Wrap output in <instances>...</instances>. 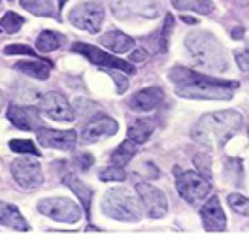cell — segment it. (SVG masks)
Instances as JSON below:
<instances>
[{"label": "cell", "mask_w": 249, "mask_h": 243, "mask_svg": "<svg viewBox=\"0 0 249 243\" xmlns=\"http://www.w3.org/2000/svg\"><path fill=\"white\" fill-rule=\"evenodd\" d=\"M168 79L176 85V94L189 100H231L238 89V81L204 76L185 66H174Z\"/></svg>", "instance_id": "cell-1"}, {"label": "cell", "mask_w": 249, "mask_h": 243, "mask_svg": "<svg viewBox=\"0 0 249 243\" xmlns=\"http://www.w3.org/2000/svg\"><path fill=\"white\" fill-rule=\"evenodd\" d=\"M242 115L236 109H223L202 115L193 126L191 138L206 149H221L227 141L238 134L242 128Z\"/></svg>", "instance_id": "cell-2"}, {"label": "cell", "mask_w": 249, "mask_h": 243, "mask_svg": "<svg viewBox=\"0 0 249 243\" xmlns=\"http://www.w3.org/2000/svg\"><path fill=\"white\" fill-rule=\"evenodd\" d=\"M185 47L196 68L208 74H223L229 70V57L221 42L208 31H191L185 36Z\"/></svg>", "instance_id": "cell-3"}, {"label": "cell", "mask_w": 249, "mask_h": 243, "mask_svg": "<svg viewBox=\"0 0 249 243\" xmlns=\"http://www.w3.org/2000/svg\"><path fill=\"white\" fill-rule=\"evenodd\" d=\"M100 209L106 217L123 223H138L142 219V208L138 198L132 196V192L124 187L109 189L102 196Z\"/></svg>", "instance_id": "cell-4"}, {"label": "cell", "mask_w": 249, "mask_h": 243, "mask_svg": "<svg viewBox=\"0 0 249 243\" xmlns=\"http://www.w3.org/2000/svg\"><path fill=\"white\" fill-rule=\"evenodd\" d=\"M176 189L185 202L198 206L204 198L210 194L212 183L198 172H191V170L181 172L179 168H176Z\"/></svg>", "instance_id": "cell-5"}, {"label": "cell", "mask_w": 249, "mask_h": 243, "mask_svg": "<svg viewBox=\"0 0 249 243\" xmlns=\"http://www.w3.org/2000/svg\"><path fill=\"white\" fill-rule=\"evenodd\" d=\"M38 211L42 215H46L53 221H59V223H66V225H74L81 219V208L74 200L70 198H44L38 202Z\"/></svg>", "instance_id": "cell-6"}, {"label": "cell", "mask_w": 249, "mask_h": 243, "mask_svg": "<svg viewBox=\"0 0 249 243\" xmlns=\"http://www.w3.org/2000/svg\"><path fill=\"white\" fill-rule=\"evenodd\" d=\"M109 10L117 19H157L162 12L159 0H109Z\"/></svg>", "instance_id": "cell-7"}, {"label": "cell", "mask_w": 249, "mask_h": 243, "mask_svg": "<svg viewBox=\"0 0 249 243\" xmlns=\"http://www.w3.org/2000/svg\"><path fill=\"white\" fill-rule=\"evenodd\" d=\"M10 172L16 183L23 191H36L44 185V172L42 164L32 156H19L12 162Z\"/></svg>", "instance_id": "cell-8"}, {"label": "cell", "mask_w": 249, "mask_h": 243, "mask_svg": "<svg viewBox=\"0 0 249 243\" xmlns=\"http://www.w3.org/2000/svg\"><path fill=\"white\" fill-rule=\"evenodd\" d=\"M40 113H44L46 117L53 119V121L59 122H72L76 119V113H74V107L70 106V102L66 100V96L62 92L57 91H47L44 94L38 96L36 100Z\"/></svg>", "instance_id": "cell-9"}, {"label": "cell", "mask_w": 249, "mask_h": 243, "mask_svg": "<svg viewBox=\"0 0 249 243\" xmlns=\"http://www.w3.org/2000/svg\"><path fill=\"white\" fill-rule=\"evenodd\" d=\"M68 21L81 31L96 34L104 23V8L98 2H83L68 12Z\"/></svg>", "instance_id": "cell-10"}, {"label": "cell", "mask_w": 249, "mask_h": 243, "mask_svg": "<svg viewBox=\"0 0 249 243\" xmlns=\"http://www.w3.org/2000/svg\"><path fill=\"white\" fill-rule=\"evenodd\" d=\"M72 51L78 53L81 57H85L89 62H93L96 66H102V68H115V70H121L124 74H134L136 68L134 64L128 61H121L113 55H109L106 51H102L100 47L93 46V44H85V42H76L72 46Z\"/></svg>", "instance_id": "cell-11"}, {"label": "cell", "mask_w": 249, "mask_h": 243, "mask_svg": "<svg viewBox=\"0 0 249 243\" xmlns=\"http://www.w3.org/2000/svg\"><path fill=\"white\" fill-rule=\"evenodd\" d=\"M136 194H138V200L142 202L145 213L151 219H162L168 213V200L159 187L151 185V183L140 181L136 183Z\"/></svg>", "instance_id": "cell-12"}, {"label": "cell", "mask_w": 249, "mask_h": 243, "mask_svg": "<svg viewBox=\"0 0 249 243\" xmlns=\"http://www.w3.org/2000/svg\"><path fill=\"white\" fill-rule=\"evenodd\" d=\"M119 130V124L113 117H108V115H94L91 121L87 122L81 132H79V141L83 145H89V143H96L104 138H111L117 134Z\"/></svg>", "instance_id": "cell-13"}, {"label": "cell", "mask_w": 249, "mask_h": 243, "mask_svg": "<svg viewBox=\"0 0 249 243\" xmlns=\"http://www.w3.org/2000/svg\"><path fill=\"white\" fill-rule=\"evenodd\" d=\"M38 143L47 149L57 151H72L78 143V132L76 130H57V128H38L36 130Z\"/></svg>", "instance_id": "cell-14"}, {"label": "cell", "mask_w": 249, "mask_h": 243, "mask_svg": "<svg viewBox=\"0 0 249 243\" xmlns=\"http://www.w3.org/2000/svg\"><path fill=\"white\" fill-rule=\"evenodd\" d=\"M6 117H8V121L12 122L16 128L27 130V132L38 130V128H42V124H44L42 117H40V109L34 106L12 104V106H8Z\"/></svg>", "instance_id": "cell-15"}, {"label": "cell", "mask_w": 249, "mask_h": 243, "mask_svg": "<svg viewBox=\"0 0 249 243\" xmlns=\"http://www.w3.org/2000/svg\"><path fill=\"white\" fill-rule=\"evenodd\" d=\"M57 166L61 168V181L66 185V187H70L76 194H78L79 202H81V206H83V211L87 215V219L91 217V200H93V194L94 191L89 187V185H85L83 181H79L78 175L74 174V172H68L66 170V162H55Z\"/></svg>", "instance_id": "cell-16"}, {"label": "cell", "mask_w": 249, "mask_h": 243, "mask_svg": "<svg viewBox=\"0 0 249 243\" xmlns=\"http://www.w3.org/2000/svg\"><path fill=\"white\" fill-rule=\"evenodd\" d=\"M164 102V91L160 87H147L142 91L134 92L128 98V107L132 111H140V113H147L153 111Z\"/></svg>", "instance_id": "cell-17"}, {"label": "cell", "mask_w": 249, "mask_h": 243, "mask_svg": "<svg viewBox=\"0 0 249 243\" xmlns=\"http://www.w3.org/2000/svg\"><path fill=\"white\" fill-rule=\"evenodd\" d=\"M200 217H202L204 228L208 232H223L227 230V217L223 213L221 202L217 196H210L200 208Z\"/></svg>", "instance_id": "cell-18"}, {"label": "cell", "mask_w": 249, "mask_h": 243, "mask_svg": "<svg viewBox=\"0 0 249 243\" xmlns=\"http://www.w3.org/2000/svg\"><path fill=\"white\" fill-rule=\"evenodd\" d=\"M14 70L23 74L27 77H32V79H38V81H44L49 77L51 70H53V62L47 61V59H34V61H19L14 64Z\"/></svg>", "instance_id": "cell-19"}, {"label": "cell", "mask_w": 249, "mask_h": 243, "mask_svg": "<svg viewBox=\"0 0 249 243\" xmlns=\"http://www.w3.org/2000/svg\"><path fill=\"white\" fill-rule=\"evenodd\" d=\"M98 42H100V46H104L111 53H117V55H123V53H128V51L134 49V40L128 34H124L121 31H115V29L108 31L106 34H102L98 38Z\"/></svg>", "instance_id": "cell-20"}, {"label": "cell", "mask_w": 249, "mask_h": 243, "mask_svg": "<svg viewBox=\"0 0 249 243\" xmlns=\"http://www.w3.org/2000/svg\"><path fill=\"white\" fill-rule=\"evenodd\" d=\"M0 225L14 228V230H23V232L31 230L29 223L25 221V217L19 211V208L8 204V202H2V200H0Z\"/></svg>", "instance_id": "cell-21"}, {"label": "cell", "mask_w": 249, "mask_h": 243, "mask_svg": "<svg viewBox=\"0 0 249 243\" xmlns=\"http://www.w3.org/2000/svg\"><path fill=\"white\" fill-rule=\"evenodd\" d=\"M155 126H157L155 119H151V117L136 119V121L128 126V138H130L132 141H136L138 145H142V143H145V141L151 138Z\"/></svg>", "instance_id": "cell-22"}, {"label": "cell", "mask_w": 249, "mask_h": 243, "mask_svg": "<svg viewBox=\"0 0 249 243\" xmlns=\"http://www.w3.org/2000/svg\"><path fill=\"white\" fill-rule=\"evenodd\" d=\"M64 42H66V36L61 32L42 31L36 38V49L40 53H51V51H57L59 47L64 46Z\"/></svg>", "instance_id": "cell-23"}, {"label": "cell", "mask_w": 249, "mask_h": 243, "mask_svg": "<svg viewBox=\"0 0 249 243\" xmlns=\"http://www.w3.org/2000/svg\"><path fill=\"white\" fill-rule=\"evenodd\" d=\"M136 151H138V143L132 141L130 138L124 139V141H121L115 147V151L111 153V164H115V166H126L136 156Z\"/></svg>", "instance_id": "cell-24"}, {"label": "cell", "mask_w": 249, "mask_h": 243, "mask_svg": "<svg viewBox=\"0 0 249 243\" xmlns=\"http://www.w3.org/2000/svg\"><path fill=\"white\" fill-rule=\"evenodd\" d=\"M21 6L31 12L34 16L40 17H55L59 19L57 16V8H55V0H19Z\"/></svg>", "instance_id": "cell-25"}, {"label": "cell", "mask_w": 249, "mask_h": 243, "mask_svg": "<svg viewBox=\"0 0 249 243\" xmlns=\"http://www.w3.org/2000/svg\"><path fill=\"white\" fill-rule=\"evenodd\" d=\"M172 6L179 12H195L200 16H210L215 8L212 0H172Z\"/></svg>", "instance_id": "cell-26"}, {"label": "cell", "mask_w": 249, "mask_h": 243, "mask_svg": "<svg viewBox=\"0 0 249 243\" xmlns=\"http://www.w3.org/2000/svg\"><path fill=\"white\" fill-rule=\"evenodd\" d=\"M25 25V19L21 16H17L16 12H6L2 19H0V29L8 34H16L19 32V29Z\"/></svg>", "instance_id": "cell-27"}, {"label": "cell", "mask_w": 249, "mask_h": 243, "mask_svg": "<svg viewBox=\"0 0 249 243\" xmlns=\"http://www.w3.org/2000/svg\"><path fill=\"white\" fill-rule=\"evenodd\" d=\"M10 149L17 153V155H34V156L42 155V151H38V147L31 139H12L10 141Z\"/></svg>", "instance_id": "cell-28"}, {"label": "cell", "mask_w": 249, "mask_h": 243, "mask_svg": "<svg viewBox=\"0 0 249 243\" xmlns=\"http://www.w3.org/2000/svg\"><path fill=\"white\" fill-rule=\"evenodd\" d=\"M227 202H229V206H231L232 211H236L238 215L249 217V198L242 196V194H238V192H232V194L227 196Z\"/></svg>", "instance_id": "cell-29"}, {"label": "cell", "mask_w": 249, "mask_h": 243, "mask_svg": "<svg viewBox=\"0 0 249 243\" xmlns=\"http://www.w3.org/2000/svg\"><path fill=\"white\" fill-rule=\"evenodd\" d=\"M98 179L104 183L108 181H124L126 179V172H124L123 166H115V164H111V166L104 168L100 174H98Z\"/></svg>", "instance_id": "cell-30"}, {"label": "cell", "mask_w": 249, "mask_h": 243, "mask_svg": "<svg viewBox=\"0 0 249 243\" xmlns=\"http://www.w3.org/2000/svg\"><path fill=\"white\" fill-rule=\"evenodd\" d=\"M172 27H174V17L168 14V16L164 17V23H162V29H160V36H159V44H157L160 53H166V51H168V42H170Z\"/></svg>", "instance_id": "cell-31"}, {"label": "cell", "mask_w": 249, "mask_h": 243, "mask_svg": "<svg viewBox=\"0 0 249 243\" xmlns=\"http://www.w3.org/2000/svg\"><path fill=\"white\" fill-rule=\"evenodd\" d=\"M193 162L196 166V172L202 174L206 179H212V158L206 153H198L193 156Z\"/></svg>", "instance_id": "cell-32"}, {"label": "cell", "mask_w": 249, "mask_h": 243, "mask_svg": "<svg viewBox=\"0 0 249 243\" xmlns=\"http://www.w3.org/2000/svg\"><path fill=\"white\" fill-rule=\"evenodd\" d=\"M4 53H6V55H27V57L38 59L36 49H32V47L27 46V44H10V46L4 47Z\"/></svg>", "instance_id": "cell-33"}, {"label": "cell", "mask_w": 249, "mask_h": 243, "mask_svg": "<svg viewBox=\"0 0 249 243\" xmlns=\"http://www.w3.org/2000/svg\"><path fill=\"white\" fill-rule=\"evenodd\" d=\"M104 70H106L109 74V77L115 81V87H117V92H119V94H124V92L128 91V79L124 76V72L115 70V68H104Z\"/></svg>", "instance_id": "cell-34"}, {"label": "cell", "mask_w": 249, "mask_h": 243, "mask_svg": "<svg viewBox=\"0 0 249 243\" xmlns=\"http://www.w3.org/2000/svg\"><path fill=\"white\" fill-rule=\"evenodd\" d=\"M234 59L238 62V68L242 72H249V44L242 49H236L234 51Z\"/></svg>", "instance_id": "cell-35"}, {"label": "cell", "mask_w": 249, "mask_h": 243, "mask_svg": "<svg viewBox=\"0 0 249 243\" xmlns=\"http://www.w3.org/2000/svg\"><path fill=\"white\" fill-rule=\"evenodd\" d=\"M74 164L81 170V172H87V170H91V166L94 164V156L91 153H79L74 156Z\"/></svg>", "instance_id": "cell-36"}, {"label": "cell", "mask_w": 249, "mask_h": 243, "mask_svg": "<svg viewBox=\"0 0 249 243\" xmlns=\"http://www.w3.org/2000/svg\"><path fill=\"white\" fill-rule=\"evenodd\" d=\"M149 59V53L145 47H136L130 51V57H128V62H134V64H142Z\"/></svg>", "instance_id": "cell-37"}, {"label": "cell", "mask_w": 249, "mask_h": 243, "mask_svg": "<svg viewBox=\"0 0 249 243\" xmlns=\"http://www.w3.org/2000/svg\"><path fill=\"white\" fill-rule=\"evenodd\" d=\"M242 36H244V29H240V27H238V29H234L232 38H236V40H238V38H242Z\"/></svg>", "instance_id": "cell-38"}, {"label": "cell", "mask_w": 249, "mask_h": 243, "mask_svg": "<svg viewBox=\"0 0 249 243\" xmlns=\"http://www.w3.org/2000/svg\"><path fill=\"white\" fill-rule=\"evenodd\" d=\"M181 21H183V23H189V25H195V23H196V19L187 17V16H181Z\"/></svg>", "instance_id": "cell-39"}, {"label": "cell", "mask_w": 249, "mask_h": 243, "mask_svg": "<svg viewBox=\"0 0 249 243\" xmlns=\"http://www.w3.org/2000/svg\"><path fill=\"white\" fill-rule=\"evenodd\" d=\"M4 104H6V96H4V92L0 91V111L4 109Z\"/></svg>", "instance_id": "cell-40"}, {"label": "cell", "mask_w": 249, "mask_h": 243, "mask_svg": "<svg viewBox=\"0 0 249 243\" xmlns=\"http://www.w3.org/2000/svg\"><path fill=\"white\" fill-rule=\"evenodd\" d=\"M57 2H59V10H62V8H64V4H66L68 0H57Z\"/></svg>", "instance_id": "cell-41"}, {"label": "cell", "mask_w": 249, "mask_h": 243, "mask_svg": "<svg viewBox=\"0 0 249 243\" xmlns=\"http://www.w3.org/2000/svg\"><path fill=\"white\" fill-rule=\"evenodd\" d=\"M10 2H14V0H10Z\"/></svg>", "instance_id": "cell-42"}, {"label": "cell", "mask_w": 249, "mask_h": 243, "mask_svg": "<svg viewBox=\"0 0 249 243\" xmlns=\"http://www.w3.org/2000/svg\"><path fill=\"white\" fill-rule=\"evenodd\" d=\"M0 4H2V0H0Z\"/></svg>", "instance_id": "cell-43"}, {"label": "cell", "mask_w": 249, "mask_h": 243, "mask_svg": "<svg viewBox=\"0 0 249 243\" xmlns=\"http://www.w3.org/2000/svg\"><path fill=\"white\" fill-rule=\"evenodd\" d=\"M248 134H249V130H248Z\"/></svg>", "instance_id": "cell-44"}, {"label": "cell", "mask_w": 249, "mask_h": 243, "mask_svg": "<svg viewBox=\"0 0 249 243\" xmlns=\"http://www.w3.org/2000/svg\"><path fill=\"white\" fill-rule=\"evenodd\" d=\"M0 32H2V31H0Z\"/></svg>", "instance_id": "cell-45"}]
</instances>
